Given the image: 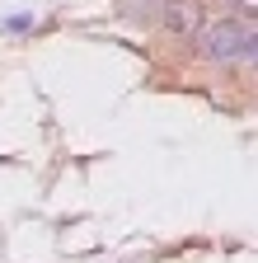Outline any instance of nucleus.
Listing matches in <instances>:
<instances>
[{
    "instance_id": "f03ea898",
    "label": "nucleus",
    "mask_w": 258,
    "mask_h": 263,
    "mask_svg": "<svg viewBox=\"0 0 258 263\" xmlns=\"http://www.w3.org/2000/svg\"><path fill=\"white\" fill-rule=\"evenodd\" d=\"M160 24L169 33H178V38H197L211 19H207L202 0H165V5H160Z\"/></svg>"
},
{
    "instance_id": "f257e3e1",
    "label": "nucleus",
    "mask_w": 258,
    "mask_h": 263,
    "mask_svg": "<svg viewBox=\"0 0 258 263\" xmlns=\"http://www.w3.org/2000/svg\"><path fill=\"white\" fill-rule=\"evenodd\" d=\"M197 43H202V57H207V61H253V47H258L249 19H244V24H240V19L207 24V28L197 33Z\"/></svg>"
},
{
    "instance_id": "7ed1b4c3",
    "label": "nucleus",
    "mask_w": 258,
    "mask_h": 263,
    "mask_svg": "<svg viewBox=\"0 0 258 263\" xmlns=\"http://www.w3.org/2000/svg\"><path fill=\"white\" fill-rule=\"evenodd\" d=\"M5 28H10V33H14V28H19V33H24V28H33V14H10Z\"/></svg>"
}]
</instances>
